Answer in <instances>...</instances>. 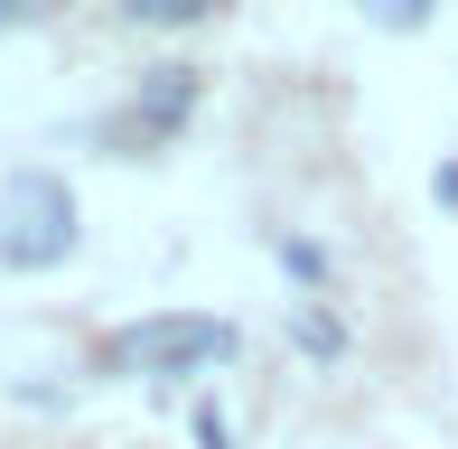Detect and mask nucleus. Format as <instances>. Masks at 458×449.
<instances>
[{
	"mask_svg": "<svg viewBox=\"0 0 458 449\" xmlns=\"http://www.w3.org/2000/svg\"><path fill=\"white\" fill-rule=\"evenodd\" d=\"M0 10H19V0H0Z\"/></svg>",
	"mask_w": 458,
	"mask_h": 449,
	"instance_id": "obj_10",
	"label": "nucleus"
},
{
	"mask_svg": "<svg viewBox=\"0 0 458 449\" xmlns=\"http://www.w3.org/2000/svg\"><path fill=\"white\" fill-rule=\"evenodd\" d=\"M187 421H197V449H234V431H225V412H216V402H197Z\"/></svg>",
	"mask_w": 458,
	"mask_h": 449,
	"instance_id": "obj_8",
	"label": "nucleus"
},
{
	"mask_svg": "<svg viewBox=\"0 0 458 449\" xmlns=\"http://www.w3.org/2000/svg\"><path fill=\"white\" fill-rule=\"evenodd\" d=\"M234 318H140V328H122V337H103V365L113 375H206V365H225L234 356Z\"/></svg>",
	"mask_w": 458,
	"mask_h": 449,
	"instance_id": "obj_2",
	"label": "nucleus"
},
{
	"mask_svg": "<svg viewBox=\"0 0 458 449\" xmlns=\"http://www.w3.org/2000/svg\"><path fill=\"white\" fill-rule=\"evenodd\" d=\"M430 188H440V207H458V159H449L440 178H430Z\"/></svg>",
	"mask_w": 458,
	"mask_h": 449,
	"instance_id": "obj_9",
	"label": "nucleus"
},
{
	"mask_svg": "<svg viewBox=\"0 0 458 449\" xmlns=\"http://www.w3.org/2000/svg\"><path fill=\"white\" fill-rule=\"evenodd\" d=\"M356 10L374 19V29H393V38H411V29H421V19H430V0H356Z\"/></svg>",
	"mask_w": 458,
	"mask_h": 449,
	"instance_id": "obj_6",
	"label": "nucleus"
},
{
	"mask_svg": "<svg viewBox=\"0 0 458 449\" xmlns=\"http://www.w3.org/2000/svg\"><path fill=\"white\" fill-rule=\"evenodd\" d=\"M66 253H75V197H66V178L19 169L10 188H0V262H10V272H56Z\"/></svg>",
	"mask_w": 458,
	"mask_h": 449,
	"instance_id": "obj_1",
	"label": "nucleus"
},
{
	"mask_svg": "<svg viewBox=\"0 0 458 449\" xmlns=\"http://www.w3.org/2000/svg\"><path fill=\"white\" fill-rule=\"evenodd\" d=\"M272 253H281V272H290V281H327V253H318V243H300V234H272Z\"/></svg>",
	"mask_w": 458,
	"mask_h": 449,
	"instance_id": "obj_7",
	"label": "nucleus"
},
{
	"mask_svg": "<svg viewBox=\"0 0 458 449\" xmlns=\"http://www.w3.org/2000/svg\"><path fill=\"white\" fill-rule=\"evenodd\" d=\"M122 10L140 29H197V19H216V0H122Z\"/></svg>",
	"mask_w": 458,
	"mask_h": 449,
	"instance_id": "obj_4",
	"label": "nucleus"
},
{
	"mask_svg": "<svg viewBox=\"0 0 458 449\" xmlns=\"http://www.w3.org/2000/svg\"><path fill=\"white\" fill-rule=\"evenodd\" d=\"M290 337H300L309 356H337V346H346V337H337V318H327V309H309V300L290 309Z\"/></svg>",
	"mask_w": 458,
	"mask_h": 449,
	"instance_id": "obj_5",
	"label": "nucleus"
},
{
	"mask_svg": "<svg viewBox=\"0 0 458 449\" xmlns=\"http://www.w3.org/2000/svg\"><path fill=\"white\" fill-rule=\"evenodd\" d=\"M187 113H197V66H150L140 94L103 122V150H113V159H140V150H159V140H178Z\"/></svg>",
	"mask_w": 458,
	"mask_h": 449,
	"instance_id": "obj_3",
	"label": "nucleus"
}]
</instances>
